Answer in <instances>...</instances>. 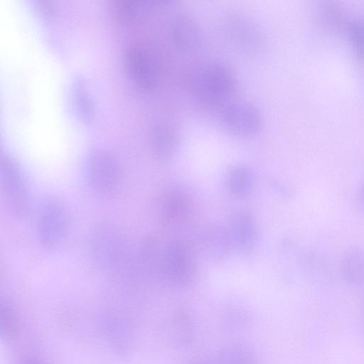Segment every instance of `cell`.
Returning a JSON list of instances; mask_svg holds the SVG:
<instances>
[{
	"label": "cell",
	"mask_w": 364,
	"mask_h": 364,
	"mask_svg": "<svg viewBox=\"0 0 364 364\" xmlns=\"http://www.w3.org/2000/svg\"><path fill=\"white\" fill-rule=\"evenodd\" d=\"M225 127L232 134L240 137H251L262 129V117L252 104L237 101L226 104L222 111Z\"/></svg>",
	"instance_id": "8"
},
{
	"label": "cell",
	"mask_w": 364,
	"mask_h": 364,
	"mask_svg": "<svg viewBox=\"0 0 364 364\" xmlns=\"http://www.w3.org/2000/svg\"><path fill=\"white\" fill-rule=\"evenodd\" d=\"M225 33L233 46L248 56H255L264 46L262 29L251 18L239 11L227 13L223 21Z\"/></svg>",
	"instance_id": "4"
},
{
	"label": "cell",
	"mask_w": 364,
	"mask_h": 364,
	"mask_svg": "<svg viewBox=\"0 0 364 364\" xmlns=\"http://www.w3.org/2000/svg\"><path fill=\"white\" fill-rule=\"evenodd\" d=\"M170 31L173 43L178 49L191 51L199 46L200 31L195 20L190 16H177L171 22Z\"/></svg>",
	"instance_id": "10"
},
{
	"label": "cell",
	"mask_w": 364,
	"mask_h": 364,
	"mask_svg": "<svg viewBox=\"0 0 364 364\" xmlns=\"http://www.w3.org/2000/svg\"><path fill=\"white\" fill-rule=\"evenodd\" d=\"M252 175L245 166H237L232 169L228 176L227 185L230 194L235 198L245 197L251 190Z\"/></svg>",
	"instance_id": "15"
},
{
	"label": "cell",
	"mask_w": 364,
	"mask_h": 364,
	"mask_svg": "<svg viewBox=\"0 0 364 364\" xmlns=\"http://www.w3.org/2000/svg\"><path fill=\"white\" fill-rule=\"evenodd\" d=\"M348 28L355 52L364 58V21L352 22Z\"/></svg>",
	"instance_id": "22"
},
{
	"label": "cell",
	"mask_w": 364,
	"mask_h": 364,
	"mask_svg": "<svg viewBox=\"0 0 364 364\" xmlns=\"http://www.w3.org/2000/svg\"><path fill=\"white\" fill-rule=\"evenodd\" d=\"M85 183L92 193L105 196L112 192L120 179V166L110 151L94 148L88 153L84 164Z\"/></svg>",
	"instance_id": "2"
},
{
	"label": "cell",
	"mask_w": 364,
	"mask_h": 364,
	"mask_svg": "<svg viewBox=\"0 0 364 364\" xmlns=\"http://www.w3.org/2000/svg\"><path fill=\"white\" fill-rule=\"evenodd\" d=\"M0 326L1 335L5 341L14 340L18 335V319L15 309L7 300L1 302Z\"/></svg>",
	"instance_id": "16"
},
{
	"label": "cell",
	"mask_w": 364,
	"mask_h": 364,
	"mask_svg": "<svg viewBox=\"0 0 364 364\" xmlns=\"http://www.w3.org/2000/svg\"><path fill=\"white\" fill-rule=\"evenodd\" d=\"M235 87L231 73L218 64L203 68L196 73L192 80L195 97L201 103L208 105H218L228 101Z\"/></svg>",
	"instance_id": "3"
},
{
	"label": "cell",
	"mask_w": 364,
	"mask_h": 364,
	"mask_svg": "<svg viewBox=\"0 0 364 364\" xmlns=\"http://www.w3.org/2000/svg\"><path fill=\"white\" fill-rule=\"evenodd\" d=\"M188 314L179 313L175 319V331L176 341L181 344H186L192 341L193 337V324Z\"/></svg>",
	"instance_id": "20"
},
{
	"label": "cell",
	"mask_w": 364,
	"mask_h": 364,
	"mask_svg": "<svg viewBox=\"0 0 364 364\" xmlns=\"http://www.w3.org/2000/svg\"><path fill=\"white\" fill-rule=\"evenodd\" d=\"M343 279L352 284L364 282V251L353 250L343 257L341 265Z\"/></svg>",
	"instance_id": "14"
},
{
	"label": "cell",
	"mask_w": 364,
	"mask_h": 364,
	"mask_svg": "<svg viewBox=\"0 0 364 364\" xmlns=\"http://www.w3.org/2000/svg\"><path fill=\"white\" fill-rule=\"evenodd\" d=\"M1 183L13 211L18 215H26L30 205L25 177L16 161L4 153L1 157Z\"/></svg>",
	"instance_id": "6"
},
{
	"label": "cell",
	"mask_w": 364,
	"mask_h": 364,
	"mask_svg": "<svg viewBox=\"0 0 364 364\" xmlns=\"http://www.w3.org/2000/svg\"><path fill=\"white\" fill-rule=\"evenodd\" d=\"M178 135L168 124L158 122L152 125L149 132V144L152 154L158 159L169 158L178 146Z\"/></svg>",
	"instance_id": "11"
},
{
	"label": "cell",
	"mask_w": 364,
	"mask_h": 364,
	"mask_svg": "<svg viewBox=\"0 0 364 364\" xmlns=\"http://www.w3.org/2000/svg\"><path fill=\"white\" fill-rule=\"evenodd\" d=\"M360 203L363 205V208H364V186L362 189L361 194H360Z\"/></svg>",
	"instance_id": "26"
},
{
	"label": "cell",
	"mask_w": 364,
	"mask_h": 364,
	"mask_svg": "<svg viewBox=\"0 0 364 364\" xmlns=\"http://www.w3.org/2000/svg\"><path fill=\"white\" fill-rule=\"evenodd\" d=\"M71 217L68 206L55 198L46 199L39 208L37 232L41 245L57 250L66 242L70 231Z\"/></svg>",
	"instance_id": "1"
},
{
	"label": "cell",
	"mask_w": 364,
	"mask_h": 364,
	"mask_svg": "<svg viewBox=\"0 0 364 364\" xmlns=\"http://www.w3.org/2000/svg\"><path fill=\"white\" fill-rule=\"evenodd\" d=\"M184 208L183 198L178 195L168 196L163 201L161 215L164 223H168L176 218Z\"/></svg>",
	"instance_id": "21"
},
{
	"label": "cell",
	"mask_w": 364,
	"mask_h": 364,
	"mask_svg": "<svg viewBox=\"0 0 364 364\" xmlns=\"http://www.w3.org/2000/svg\"><path fill=\"white\" fill-rule=\"evenodd\" d=\"M320 18L325 27L336 30L343 27L345 17L341 9L331 4L320 7Z\"/></svg>",
	"instance_id": "19"
},
{
	"label": "cell",
	"mask_w": 364,
	"mask_h": 364,
	"mask_svg": "<svg viewBox=\"0 0 364 364\" xmlns=\"http://www.w3.org/2000/svg\"><path fill=\"white\" fill-rule=\"evenodd\" d=\"M19 364H46V362L34 355H29L21 360Z\"/></svg>",
	"instance_id": "24"
},
{
	"label": "cell",
	"mask_w": 364,
	"mask_h": 364,
	"mask_svg": "<svg viewBox=\"0 0 364 364\" xmlns=\"http://www.w3.org/2000/svg\"><path fill=\"white\" fill-rule=\"evenodd\" d=\"M228 236L230 241L242 250L251 249L255 242L256 230L251 216L245 212H237L229 222Z\"/></svg>",
	"instance_id": "12"
},
{
	"label": "cell",
	"mask_w": 364,
	"mask_h": 364,
	"mask_svg": "<svg viewBox=\"0 0 364 364\" xmlns=\"http://www.w3.org/2000/svg\"><path fill=\"white\" fill-rule=\"evenodd\" d=\"M72 87L74 105L78 117L85 123L91 122L95 117V106L87 82L82 76H75Z\"/></svg>",
	"instance_id": "13"
},
{
	"label": "cell",
	"mask_w": 364,
	"mask_h": 364,
	"mask_svg": "<svg viewBox=\"0 0 364 364\" xmlns=\"http://www.w3.org/2000/svg\"><path fill=\"white\" fill-rule=\"evenodd\" d=\"M35 8L39 16L45 21H52L56 14V6L52 0H36Z\"/></svg>",
	"instance_id": "23"
},
{
	"label": "cell",
	"mask_w": 364,
	"mask_h": 364,
	"mask_svg": "<svg viewBox=\"0 0 364 364\" xmlns=\"http://www.w3.org/2000/svg\"><path fill=\"white\" fill-rule=\"evenodd\" d=\"M105 336L111 347L121 356L131 352L132 331L128 318L117 311H108L103 319Z\"/></svg>",
	"instance_id": "9"
},
{
	"label": "cell",
	"mask_w": 364,
	"mask_h": 364,
	"mask_svg": "<svg viewBox=\"0 0 364 364\" xmlns=\"http://www.w3.org/2000/svg\"><path fill=\"white\" fill-rule=\"evenodd\" d=\"M160 265L169 281L178 284L189 282L194 273V262L188 244L181 239L173 240L165 247Z\"/></svg>",
	"instance_id": "7"
},
{
	"label": "cell",
	"mask_w": 364,
	"mask_h": 364,
	"mask_svg": "<svg viewBox=\"0 0 364 364\" xmlns=\"http://www.w3.org/2000/svg\"><path fill=\"white\" fill-rule=\"evenodd\" d=\"M123 62L130 79L139 88L151 91L161 80V67L156 56L148 48L130 45L123 54Z\"/></svg>",
	"instance_id": "5"
},
{
	"label": "cell",
	"mask_w": 364,
	"mask_h": 364,
	"mask_svg": "<svg viewBox=\"0 0 364 364\" xmlns=\"http://www.w3.org/2000/svg\"><path fill=\"white\" fill-rule=\"evenodd\" d=\"M142 1L136 0H118L114 6L116 18L122 22L132 20L144 7Z\"/></svg>",
	"instance_id": "18"
},
{
	"label": "cell",
	"mask_w": 364,
	"mask_h": 364,
	"mask_svg": "<svg viewBox=\"0 0 364 364\" xmlns=\"http://www.w3.org/2000/svg\"><path fill=\"white\" fill-rule=\"evenodd\" d=\"M189 364H205V363L200 359H195L191 360Z\"/></svg>",
	"instance_id": "25"
},
{
	"label": "cell",
	"mask_w": 364,
	"mask_h": 364,
	"mask_svg": "<svg viewBox=\"0 0 364 364\" xmlns=\"http://www.w3.org/2000/svg\"><path fill=\"white\" fill-rule=\"evenodd\" d=\"M216 364H257L254 353L246 347L235 346L221 352Z\"/></svg>",
	"instance_id": "17"
}]
</instances>
